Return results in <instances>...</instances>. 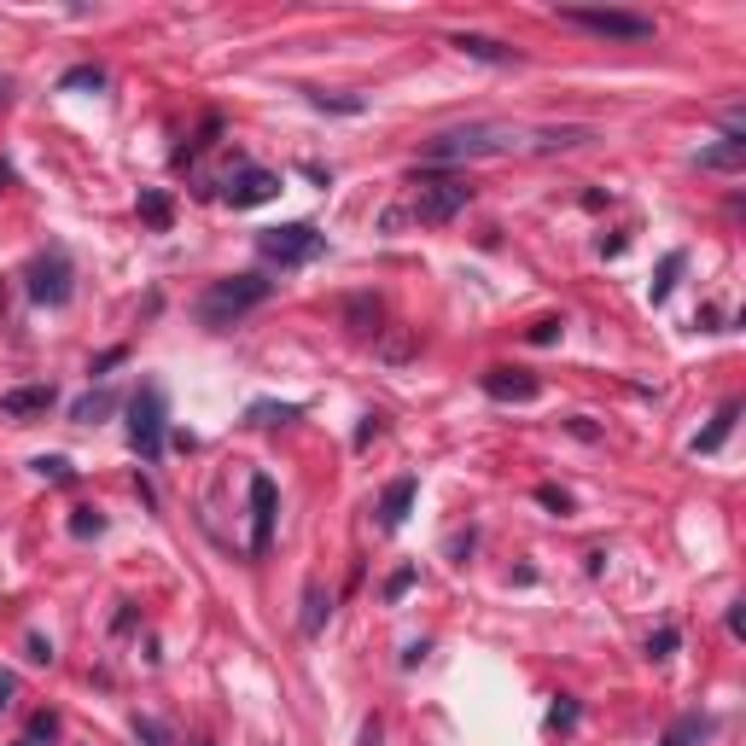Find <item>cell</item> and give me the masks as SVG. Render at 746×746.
I'll use <instances>...</instances> for the list:
<instances>
[{"mask_svg":"<svg viewBox=\"0 0 746 746\" xmlns=\"http://www.w3.org/2000/svg\"><path fill=\"white\" fill-rule=\"evenodd\" d=\"M274 193H280V175H274V170H257V164H251V170H239L234 181L222 187V199L234 204V210H251V204H269Z\"/></svg>","mask_w":746,"mask_h":746,"instance_id":"obj_10","label":"cell"},{"mask_svg":"<svg viewBox=\"0 0 746 746\" xmlns=\"http://www.w3.org/2000/svg\"><path fill=\"white\" fill-rule=\"evenodd\" d=\"M251 420L257 426H292V420H304V403H251Z\"/></svg>","mask_w":746,"mask_h":746,"instance_id":"obj_18","label":"cell"},{"mask_svg":"<svg viewBox=\"0 0 746 746\" xmlns=\"http://www.w3.org/2000/svg\"><path fill=\"white\" fill-rule=\"evenodd\" d=\"M105 531V513L94 508H70V537H100Z\"/></svg>","mask_w":746,"mask_h":746,"instance_id":"obj_25","label":"cell"},{"mask_svg":"<svg viewBox=\"0 0 746 746\" xmlns=\"http://www.w3.org/2000/svg\"><path fill=\"white\" fill-rule=\"evenodd\" d=\"M135 735H140L146 746H170V729H164L158 717H135Z\"/></svg>","mask_w":746,"mask_h":746,"instance_id":"obj_29","label":"cell"},{"mask_svg":"<svg viewBox=\"0 0 746 746\" xmlns=\"http://www.w3.org/2000/svg\"><path fill=\"white\" fill-rule=\"evenodd\" d=\"M548 723H554V729H572V723H577V706H572V700H560V706L548 712Z\"/></svg>","mask_w":746,"mask_h":746,"instance_id":"obj_36","label":"cell"},{"mask_svg":"<svg viewBox=\"0 0 746 746\" xmlns=\"http://www.w3.org/2000/svg\"><path fill=\"white\" fill-rule=\"evenodd\" d=\"M59 88H94V94H100V88H105V70L100 65H76V70H65V76H59Z\"/></svg>","mask_w":746,"mask_h":746,"instance_id":"obj_24","label":"cell"},{"mask_svg":"<svg viewBox=\"0 0 746 746\" xmlns=\"http://www.w3.org/2000/svg\"><path fill=\"white\" fill-rule=\"evenodd\" d=\"M274 513H280V490H274L269 473H257V478H251V554H269Z\"/></svg>","mask_w":746,"mask_h":746,"instance_id":"obj_8","label":"cell"},{"mask_svg":"<svg viewBox=\"0 0 746 746\" xmlns=\"http://www.w3.org/2000/svg\"><path fill=\"white\" fill-rule=\"evenodd\" d=\"M309 105H321V111H344V117L362 111V100H350V94H321V88H309Z\"/></svg>","mask_w":746,"mask_h":746,"instance_id":"obj_26","label":"cell"},{"mask_svg":"<svg viewBox=\"0 0 746 746\" xmlns=\"http://www.w3.org/2000/svg\"><path fill=\"white\" fill-rule=\"evenodd\" d=\"M274 280H263V274H228V280H210L199 298V321L204 327H234L245 309L269 304Z\"/></svg>","mask_w":746,"mask_h":746,"instance_id":"obj_2","label":"cell"},{"mask_svg":"<svg viewBox=\"0 0 746 746\" xmlns=\"http://www.w3.org/2000/svg\"><path fill=\"white\" fill-rule=\"evenodd\" d=\"M30 659H35V665H53V642H41V636H30Z\"/></svg>","mask_w":746,"mask_h":746,"instance_id":"obj_37","label":"cell"},{"mask_svg":"<svg viewBox=\"0 0 746 746\" xmlns=\"http://www.w3.org/2000/svg\"><path fill=\"white\" fill-rule=\"evenodd\" d=\"M583 140H595V129L572 123V129H543V135H537V146H543V152H554V146H583Z\"/></svg>","mask_w":746,"mask_h":746,"instance_id":"obj_21","label":"cell"},{"mask_svg":"<svg viewBox=\"0 0 746 746\" xmlns=\"http://www.w3.org/2000/svg\"><path fill=\"white\" fill-rule=\"evenodd\" d=\"M537 502H543L548 513H572V496H566L560 484H537Z\"/></svg>","mask_w":746,"mask_h":746,"instance_id":"obj_30","label":"cell"},{"mask_svg":"<svg viewBox=\"0 0 746 746\" xmlns=\"http://www.w3.org/2000/svg\"><path fill=\"white\" fill-rule=\"evenodd\" d=\"M467 204H473V181H467V175H432V181H420L408 216H414V222H455Z\"/></svg>","mask_w":746,"mask_h":746,"instance_id":"obj_6","label":"cell"},{"mask_svg":"<svg viewBox=\"0 0 746 746\" xmlns=\"http://www.w3.org/2000/svg\"><path fill=\"white\" fill-rule=\"evenodd\" d=\"M327 612H333V601H327V589H321V583H309V589H304V636H321Z\"/></svg>","mask_w":746,"mask_h":746,"instance_id":"obj_17","label":"cell"},{"mask_svg":"<svg viewBox=\"0 0 746 746\" xmlns=\"http://www.w3.org/2000/svg\"><path fill=\"white\" fill-rule=\"evenodd\" d=\"M18 694V682H12V671H0V712H6V700Z\"/></svg>","mask_w":746,"mask_h":746,"instance_id":"obj_39","label":"cell"},{"mask_svg":"<svg viewBox=\"0 0 746 746\" xmlns=\"http://www.w3.org/2000/svg\"><path fill=\"white\" fill-rule=\"evenodd\" d=\"M414 496H420V478H414V473L391 478V484H385V496H379V525H385V531H397V525L408 519V508H414Z\"/></svg>","mask_w":746,"mask_h":746,"instance_id":"obj_12","label":"cell"},{"mask_svg":"<svg viewBox=\"0 0 746 746\" xmlns=\"http://www.w3.org/2000/svg\"><path fill=\"white\" fill-rule=\"evenodd\" d=\"M344 315H350V333H373L379 304H373V298H350V304H344Z\"/></svg>","mask_w":746,"mask_h":746,"instance_id":"obj_23","label":"cell"},{"mask_svg":"<svg viewBox=\"0 0 746 746\" xmlns=\"http://www.w3.org/2000/svg\"><path fill=\"white\" fill-rule=\"evenodd\" d=\"M12 100V82H6V76H0V105Z\"/></svg>","mask_w":746,"mask_h":746,"instance_id":"obj_40","label":"cell"},{"mask_svg":"<svg viewBox=\"0 0 746 746\" xmlns=\"http://www.w3.org/2000/svg\"><path fill=\"white\" fill-rule=\"evenodd\" d=\"M53 403H59L53 385H18V391L0 397V414H6V420H30V414H47Z\"/></svg>","mask_w":746,"mask_h":746,"instance_id":"obj_13","label":"cell"},{"mask_svg":"<svg viewBox=\"0 0 746 746\" xmlns=\"http://www.w3.org/2000/svg\"><path fill=\"white\" fill-rule=\"evenodd\" d=\"M30 304H47V309H59L70 304V257L65 251H47V257H35L30 263Z\"/></svg>","mask_w":746,"mask_h":746,"instance_id":"obj_7","label":"cell"},{"mask_svg":"<svg viewBox=\"0 0 746 746\" xmlns=\"http://www.w3.org/2000/svg\"><path fill=\"white\" fill-rule=\"evenodd\" d=\"M560 333H566V321H560V315H543V321L531 327V344H554Z\"/></svg>","mask_w":746,"mask_h":746,"instance_id":"obj_32","label":"cell"},{"mask_svg":"<svg viewBox=\"0 0 746 746\" xmlns=\"http://www.w3.org/2000/svg\"><path fill=\"white\" fill-rule=\"evenodd\" d=\"M257 251L280 263V269H298V263H315L321 251H327V234L315 228V222H280V228H263L257 234Z\"/></svg>","mask_w":746,"mask_h":746,"instance_id":"obj_5","label":"cell"},{"mask_svg":"<svg viewBox=\"0 0 746 746\" xmlns=\"http://www.w3.org/2000/svg\"><path fill=\"white\" fill-rule=\"evenodd\" d=\"M123 356H129V350H123V344H111V350H100V356H94V362H88V373H105V368H117V362H123Z\"/></svg>","mask_w":746,"mask_h":746,"instance_id":"obj_35","label":"cell"},{"mask_svg":"<svg viewBox=\"0 0 746 746\" xmlns=\"http://www.w3.org/2000/svg\"><path fill=\"white\" fill-rule=\"evenodd\" d=\"M682 263H688V257H682V251H671V257H665V263H659V280H653V304H665V298H671V286H677Z\"/></svg>","mask_w":746,"mask_h":746,"instance_id":"obj_22","label":"cell"},{"mask_svg":"<svg viewBox=\"0 0 746 746\" xmlns=\"http://www.w3.org/2000/svg\"><path fill=\"white\" fill-rule=\"evenodd\" d=\"M129 443L146 467L164 461V443H170V403H164V385H140L129 397Z\"/></svg>","mask_w":746,"mask_h":746,"instance_id":"obj_3","label":"cell"},{"mask_svg":"<svg viewBox=\"0 0 746 746\" xmlns=\"http://www.w3.org/2000/svg\"><path fill=\"white\" fill-rule=\"evenodd\" d=\"M111 408H117V397H111V391H88L82 403L70 408V420H82V426H94V420H105Z\"/></svg>","mask_w":746,"mask_h":746,"instance_id":"obj_19","label":"cell"},{"mask_svg":"<svg viewBox=\"0 0 746 746\" xmlns=\"http://www.w3.org/2000/svg\"><path fill=\"white\" fill-rule=\"evenodd\" d=\"M30 467L41 478H53V484H70V461H65V455H35Z\"/></svg>","mask_w":746,"mask_h":746,"instance_id":"obj_27","label":"cell"},{"mask_svg":"<svg viewBox=\"0 0 746 746\" xmlns=\"http://www.w3.org/2000/svg\"><path fill=\"white\" fill-rule=\"evenodd\" d=\"M379 432H385V420H379V414H362V426H356V449H368Z\"/></svg>","mask_w":746,"mask_h":746,"instance_id":"obj_34","label":"cell"},{"mask_svg":"<svg viewBox=\"0 0 746 746\" xmlns=\"http://www.w3.org/2000/svg\"><path fill=\"white\" fill-rule=\"evenodd\" d=\"M449 47H455L461 59H478V65H519V53H513L508 41H496V35L461 30V35H449Z\"/></svg>","mask_w":746,"mask_h":746,"instance_id":"obj_11","label":"cell"},{"mask_svg":"<svg viewBox=\"0 0 746 746\" xmlns=\"http://www.w3.org/2000/svg\"><path fill=\"white\" fill-rule=\"evenodd\" d=\"M140 216H146V228H158V234H170L175 222V204L158 193V187H140Z\"/></svg>","mask_w":746,"mask_h":746,"instance_id":"obj_16","label":"cell"},{"mask_svg":"<svg viewBox=\"0 0 746 746\" xmlns=\"http://www.w3.org/2000/svg\"><path fill=\"white\" fill-rule=\"evenodd\" d=\"M0 187H6V170H0Z\"/></svg>","mask_w":746,"mask_h":746,"instance_id":"obj_42","label":"cell"},{"mask_svg":"<svg viewBox=\"0 0 746 746\" xmlns=\"http://www.w3.org/2000/svg\"><path fill=\"white\" fill-rule=\"evenodd\" d=\"M560 24L601 35V41H653L647 12H618V6H560Z\"/></svg>","mask_w":746,"mask_h":746,"instance_id":"obj_4","label":"cell"},{"mask_svg":"<svg viewBox=\"0 0 746 746\" xmlns=\"http://www.w3.org/2000/svg\"><path fill=\"white\" fill-rule=\"evenodd\" d=\"M12 746H35V741H12Z\"/></svg>","mask_w":746,"mask_h":746,"instance_id":"obj_41","label":"cell"},{"mask_svg":"<svg viewBox=\"0 0 746 746\" xmlns=\"http://www.w3.org/2000/svg\"><path fill=\"white\" fill-rule=\"evenodd\" d=\"M741 164H746V135L741 123H729V135L700 152V170H741Z\"/></svg>","mask_w":746,"mask_h":746,"instance_id":"obj_14","label":"cell"},{"mask_svg":"<svg viewBox=\"0 0 746 746\" xmlns=\"http://www.w3.org/2000/svg\"><path fill=\"white\" fill-rule=\"evenodd\" d=\"M484 397L490 403H537L543 397V379L525 368H490L484 373Z\"/></svg>","mask_w":746,"mask_h":746,"instance_id":"obj_9","label":"cell"},{"mask_svg":"<svg viewBox=\"0 0 746 746\" xmlns=\"http://www.w3.org/2000/svg\"><path fill=\"white\" fill-rule=\"evenodd\" d=\"M414 577H420L414 566H403V572H391V577H385V601H403L408 589H414Z\"/></svg>","mask_w":746,"mask_h":746,"instance_id":"obj_31","label":"cell"},{"mask_svg":"<svg viewBox=\"0 0 746 746\" xmlns=\"http://www.w3.org/2000/svg\"><path fill=\"white\" fill-rule=\"evenodd\" d=\"M735 420H741V403H723V408H717L712 426H706V432L694 438V455H717V449L729 443V432H735Z\"/></svg>","mask_w":746,"mask_h":746,"instance_id":"obj_15","label":"cell"},{"mask_svg":"<svg viewBox=\"0 0 746 746\" xmlns=\"http://www.w3.org/2000/svg\"><path fill=\"white\" fill-rule=\"evenodd\" d=\"M677 630H671V624H665V630H653V636H647V653H653V659H671V653H677Z\"/></svg>","mask_w":746,"mask_h":746,"instance_id":"obj_28","label":"cell"},{"mask_svg":"<svg viewBox=\"0 0 746 746\" xmlns=\"http://www.w3.org/2000/svg\"><path fill=\"white\" fill-rule=\"evenodd\" d=\"M513 152V129L508 123H461V129H443L420 146V170H438V164H467V158H496Z\"/></svg>","mask_w":746,"mask_h":746,"instance_id":"obj_1","label":"cell"},{"mask_svg":"<svg viewBox=\"0 0 746 746\" xmlns=\"http://www.w3.org/2000/svg\"><path fill=\"white\" fill-rule=\"evenodd\" d=\"M729 636H746V612H741V601L729 607Z\"/></svg>","mask_w":746,"mask_h":746,"instance_id":"obj_38","label":"cell"},{"mask_svg":"<svg viewBox=\"0 0 746 746\" xmlns=\"http://www.w3.org/2000/svg\"><path fill=\"white\" fill-rule=\"evenodd\" d=\"M53 735H59V717H53V712H35L30 717V741H53Z\"/></svg>","mask_w":746,"mask_h":746,"instance_id":"obj_33","label":"cell"},{"mask_svg":"<svg viewBox=\"0 0 746 746\" xmlns=\"http://www.w3.org/2000/svg\"><path fill=\"white\" fill-rule=\"evenodd\" d=\"M700 735H706V717H700V712H688V717H677V723L665 729V746H694Z\"/></svg>","mask_w":746,"mask_h":746,"instance_id":"obj_20","label":"cell"}]
</instances>
